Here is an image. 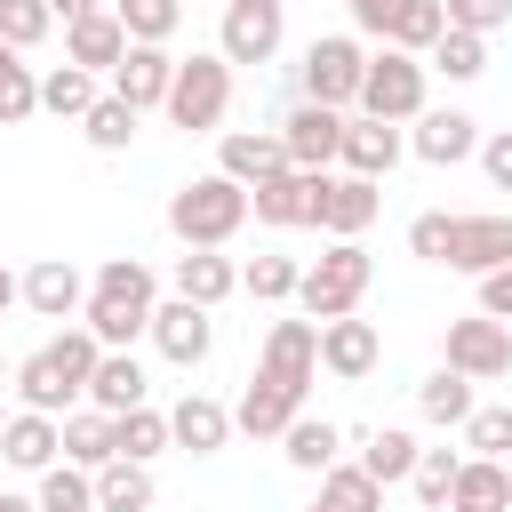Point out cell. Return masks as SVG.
Wrapping results in <instances>:
<instances>
[{"mask_svg": "<svg viewBox=\"0 0 512 512\" xmlns=\"http://www.w3.org/2000/svg\"><path fill=\"white\" fill-rule=\"evenodd\" d=\"M424 72H448V80L464 88V80H480V72H488V40H472V32H440V40H432V56H424Z\"/></svg>", "mask_w": 512, "mask_h": 512, "instance_id": "60d3db41", "label": "cell"}, {"mask_svg": "<svg viewBox=\"0 0 512 512\" xmlns=\"http://www.w3.org/2000/svg\"><path fill=\"white\" fill-rule=\"evenodd\" d=\"M480 312H488V320H504V328H512V264H504V272H488V280H480Z\"/></svg>", "mask_w": 512, "mask_h": 512, "instance_id": "681fc988", "label": "cell"}, {"mask_svg": "<svg viewBox=\"0 0 512 512\" xmlns=\"http://www.w3.org/2000/svg\"><path fill=\"white\" fill-rule=\"evenodd\" d=\"M408 256L488 280V272H504V264H512V216H496V208H472V216L424 208V216L408 224Z\"/></svg>", "mask_w": 512, "mask_h": 512, "instance_id": "7a4b0ae2", "label": "cell"}, {"mask_svg": "<svg viewBox=\"0 0 512 512\" xmlns=\"http://www.w3.org/2000/svg\"><path fill=\"white\" fill-rule=\"evenodd\" d=\"M8 304H16V272L0 264V312H8Z\"/></svg>", "mask_w": 512, "mask_h": 512, "instance_id": "816d5d0a", "label": "cell"}, {"mask_svg": "<svg viewBox=\"0 0 512 512\" xmlns=\"http://www.w3.org/2000/svg\"><path fill=\"white\" fill-rule=\"evenodd\" d=\"M360 472H368L376 488H400V480L416 472V432H400V424L360 432Z\"/></svg>", "mask_w": 512, "mask_h": 512, "instance_id": "f546056e", "label": "cell"}, {"mask_svg": "<svg viewBox=\"0 0 512 512\" xmlns=\"http://www.w3.org/2000/svg\"><path fill=\"white\" fill-rule=\"evenodd\" d=\"M32 512H96V472H80V464H48L40 472V488H32Z\"/></svg>", "mask_w": 512, "mask_h": 512, "instance_id": "d590c367", "label": "cell"}, {"mask_svg": "<svg viewBox=\"0 0 512 512\" xmlns=\"http://www.w3.org/2000/svg\"><path fill=\"white\" fill-rule=\"evenodd\" d=\"M472 160H480V176H488L496 192H512V128H496V136H480V152H472Z\"/></svg>", "mask_w": 512, "mask_h": 512, "instance_id": "7dc6e473", "label": "cell"}, {"mask_svg": "<svg viewBox=\"0 0 512 512\" xmlns=\"http://www.w3.org/2000/svg\"><path fill=\"white\" fill-rule=\"evenodd\" d=\"M440 368H456L464 384H496V376H512V328L488 320V312L448 320V336H440Z\"/></svg>", "mask_w": 512, "mask_h": 512, "instance_id": "30bf717a", "label": "cell"}, {"mask_svg": "<svg viewBox=\"0 0 512 512\" xmlns=\"http://www.w3.org/2000/svg\"><path fill=\"white\" fill-rule=\"evenodd\" d=\"M16 304H32L40 320H80V304H88V280H80V264H64V256H40V264L16 280Z\"/></svg>", "mask_w": 512, "mask_h": 512, "instance_id": "d6986e66", "label": "cell"}, {"mask_svg": "<svg viewBox=\"0 0 512 512\" xmlns=\"http://www.w3.org/2000/svg\"><path fill=\"white\" fill-rule=\"evenodd\" d=\"M368 280H376V256H368L360 240H328V256H312V264L296 272V304H304V320L320 328V320L360 312Z\"/></svg>", "mask_w": 512, "mask_h": 512, "instance_id": "8992f818", "label": "cell"}, {"mask_svg": "<svg viewBox=\"0 0 512 512\" xmlns=\"http://www.w3.org/2000/svg\"><path fill=\"white\" fill-rule=\"evenodd\" d=\"M440 16H448V32L488 40V32H504V24H512V0H440Z\"/></svg>", "mask_w": 512, "mask_h": 512, "instance_id": "bcb514c9", "label": "cell"}, {"mask_svg": "<svg viewBox=\"0 0 512 512\" xmlns=\"http://www.w3.org/2000/svg\"><path fill=\"white\" fill-rule=\"evenodd\" d=\"M448 512H512V464L464 456L456 464V488H448Z\"/></svg>", "mask_w": 512, "mask_h": 512, "instance_id": "83f0119b", "label": "cell"}, {"mask_svg": "<svg viewBox=\"0 0 512 512\" xmlns=\"http://www.w3.org/2000/svg\"><path fill=\"white\" fill-rule=\"evenodd\" d=\"M56 32V16H48V0H0V48H40Z\"/></svg>", "mask_w": 512, "mask_h": 512, "instance_id": "7bdbcfd3", "label": "cell"}, {"mask_svg": "<svg viewBox=\"0 0 512 512\" xmlns=\"http://www.w3.org/2000/svg\"><path fill=\"white\" fill-rule=\"evenodd\" d=\"M176 296L200 304V312H216L224 296H240V264H232L224 248H184V256H176Z\"/></svg>", "mask_w": 512, "mask_h": 512, "instance_id": "d4e9b609", "label": "cell"}, {"mask_svg": "<svg viewBox=\"0 0 512 512\" xmlns=\"http://www.w3.org/2000/svg\"><path fill=\"white\" fill-rule=\"evenodd\" d=\"M144 392L152 384H144V360L136 352H104L96 376H88V408L96 416H128V408H144Z\"/></svg>", "mask_w": 512, "mask_h": 512, "instance_id": "484cf974", "label": "cell"}, {"mask_svg": "<svg viewBox=\"0 0 512 512\" xmlns=\"http://www.w3.org/2000/svg\"><path fill=\"white\" fill-rule=\"evenodd\" d=\"M120 56H128V32H120V16H112V8H96V16H72V24H64V64H80V72H96V80H104Z\"/></svg>", "mask_w": 512, "mask_h": 512, "instance_id": "603a6c76", "label": "cell"}, {"mask_svg": "<svg viewBox=\"0 0 512 512\" xmlns=\"http://www.w3.org/2000/svg\"><path fill=\"white\" fill-rule=\"evenodd\" d=\"M32 112H40V72L16 48H0V128H24Z\"/></svg>", "mask_w": 512, "mask_h": 512, "instance_id": "f35d334b", "label": "cell"}, {"mask_svg": "<svg viewBox=\"0 0 512 512\" xmlns=\"http://www.w3.org/2000/svg\"><path fill=\"white\" fill-rule=\"evenodd\" d=\"M432 104V72H424V56H400V48H376L368 64H360V120H384V128H408L416 112Z\"/></svg>", "mask_w": 512, "mask_h": 512, "instance_id": "52a82bcc", "label": "cell"}, {"mask_svg": "<svg viewBox=\"0 0 512 512\" xmlns=\"http://www.w3.org/2000/svg\"><path fill=\"white\" fill-rule=\"evenodd\" d=\"M96 8H112V0H48V16H56V24H72V16H96Z\"/></svg>", "mask_w": 512, "mask_h": 512, "instance_id": "f907efd6", "label": "cell"}, {"mask_svg": "<svg viewBox=\"0 0 512 512\" xmlns=\"http://www.w3.org/2000/svg\"><path fill=\"white\" fill-rule=\"evenodd\" d=\"M304 512H384V488H376L360 464H328V472H320V496H312Z\"/></svg>", "mask_w": 512, "mask_h": 512, "instance_id": "d6a6232c", "label": "cell"}, {"mask_svg": "<svg viewBox=\"0 0 512 512\" xmlns=\"http://www.w3.org/2000/svg\"><path fill=\"white\" fill-rule=\"evenodd\" d=\"M320 376V328L312 320H272L264 328V352H256V376L232 408V432L248 440H280L296 416H304V392Z\"/></svg>", "mask_w": 512, "mask_h": 512, "instance_id": "6da1fadb", "label": "cell"}, {"mask_svg": "<svg viewBox=\"0 0 512 512\" xmlns=\"http://www.w3.org/2000/svg\"><path fill=\"white\" fill-rule=\"evenodd\" d=\"M280 152H288V168H304V176H328L336 168V144H344V112H328V104H288L280 112Z\"/></svg>", "mask_w": 512, "mask_h": 512, "instance_id": "4fadbf2b", "label": "cell"}, {"mask_svg": "<svg viewBox=\"0 0 512 512\" xmlns=\"http://www.w3.org/2000/svg\"><path fill=\"white\" fill-rule=\"evenodd\" d=\"M456 432H464V448H472V456H496V464H512V408H472Z\"/></svg>", "mask_w": 512, "mask_h": 512, "instance_id": "ee69618b", "label": "cell"}, {"mask_svg": "<svg viewBox=\"0 0 512 512\" xmlns=\"http://www.w3.org/2000/svg\"><path fill=\"white\" fill-rule=\"evenodd\" d=\"M240 224H248V192H240L232 176H216V168L168 192V232H176L184 248H232Z\"/></svg>", "mask_w": 512, "mask_h": 512, "instance_id": "5b68a950", "label": "cell"}, {"mask_svg": "<svg viewBox=\"0 0 512 512\" xmlns=\"http://www.w3.org/2000/svg\"><path fill=\"white\" fill-rule=\"evenodd\" d=\"M344 440H352V432H344L336 416H312V408H304V416L280 432V456H288L296 472H328V464H344Z\"/></svg>", "mask_w": 512, "mask_h": 512, "instance_id": "4316f807", "label": "cell"}, {"mask_svg": "<svg viewBox=\"0 0 512 512\" xmlns=\"http://www.w3.org/2000/svg\"><path fill=\"white\" fill-rule=\"evenodd\" d=\"M0 512H32V496H8V488H0Z\"/></svg>", "mask_w": 512, "mask_h": 512, "instance_id": "f5cc1de1", "label": "cell"}, {"mask_svg": "<svg viewBox=\"0 0 512 512\" xmlns=\"http://www.w3.org/2000/svg\"><path fill=\"white\" fill-rule=\"evenodd\" d=\"M96 96H104V88H96V72H80V64L40 72V112H48V120H88Z\"/></svg>", "mask_w": 512, "mask_h": 512, "instance_id": "836d02e7", "label": "cell"}, {"mask_svg": "<svg viewBox=\"0 0 512 512\" xmlns=\"http://www.w3.org/2000/svg\"><path fill=\"white\" fill-rule=\"evenodd\" d=\"M0 424H8V408H0Z\"/></svg>", "mask_w": 512, "mask_h": 512, "instance_id": "db71d44e", "label": "cell"}, {"mask_svg": "<svg viewBox=\"0 0 512 512\" xmlns=\"http://www.w3.org/2000/svg\"><path fill=\"white\" fill-rule=\"evenodd\" d=\"M288 40V0H224V32H216V56L240 72V64H272Z\"/></svg>", "mask_w": 512, "mask_h": 512, "instance_id": "8fae6325", "label": "cell"}, {"mask_svg": "<svg viewBox=\"0 0 512 512\" xmlns=\"http://www.w3.org/2000/svg\"><path fill=\"white\" fill-rule=\"evenodd\" d=\"M472 408H480V400H472V384H464L456 368H432V376L416 384V416H424V424H448V432H456Z\"/></svg>", "mask_w": 512, "mask_h": 512, "instance_id": "e575fe53", "label": "cell"}, {"mask_svg": "<svg viewBox=\"0 0 512 512\" xmlns=\"http://www.w3.org/2000/svg\"><path fill=\"white\" fill-rule=\"evenodd\" d=\"M96 360H104V344H96L88 328H72V320H64L40 352H24V360H16V400H24L32 416H72V408L88 400Z\"/></svg>", "mask_w": 512, "mask_h": 512, "instance_id": "277c9868", "label": "cell"}, {"mask_svg": "<svg viewBox=\"0 0 512 512\" xmlns=\"http://www.w3.org/2000/svg\"><path fill=\"white\" fill-rule=\"evenodd\" d=\"M384 216V184H368V176H312V224L328 232V240H360L368 224Z\"/></svg>", "mask_w": 512, "mask_h": 512, "instance_id": "7c38bea8", "label": "cell"}, {"mask_svg": "<svg viewBox=\"0 0 512 512\" xmlns=\"http://www.w3.org/2000/svg\"><path fill=\"white\" fill-rule=\"evenodd\" d=\"M64 456V440H56V416H32V408H8V424H0V464L8 472H48Z\"/></svg>", "mask_w": 512, "mask_h": 512, "instance_id": "7402d4cb", "label": "cell"}, {"mask_svg": "<svg viewBox=\"0 0 512 512\" xmlns=\"http://www.w3.org/2000/svg\"><path fill=\"white\" fill-rule=\"evenodd\" d=\"M360 64H368L360 40L320 32V40L304 48V64H296V96H304V104H328V112H352V104H360Z\"/></svg>", "mask_w": 512, "mask_h": 512, "instance_id": "9c48e42d", "label": "cell"}, {"mask_svg": "<svg viewBox=\"0 0 512 512\" xmlns=\"http://www.w3.org/2000/svg\"><path fill=\"white\" fill-rule=\"evenodd\" d=\"M160 448H168V408L144 400V408H128V416H112V456H120V464H152Z\"/></svg>", "mask_w": 512, "mask_h": 512, "instance_id": "1f68e13d", "label": "cell"}, {"mask_svg": "<svg viewBox=\"0 0 512 512\" xmlns=\"http://www.w3.org/2000/svg\"><path fill=\"white\" fill-rule=\"evenodd\" d=\"M152 352L168 360V368H200L208 352H216V312H200V304H184V296H168V304H152Z\"/></svg>", "mask_w": 512, "mask_h": 512, "instance_id": "5bb4252c", "label": "cell"}, {"mask_svg": "<svg viewBox=\"0 0 512 512\" xmlns=\"http://www.w3.org/2000/svg\"><path fill=\"white\" fill-rule=\"evenodd\" d=\"M152 304H160V280H152V264H136V256H104V264L88 272L80 328H88L104 352H136V336L152 328Z\"/></svg>", "mask_w": 512, "mask_h": 512, "instance_id": "3957f363", "label": "cell"}, {"mask_svg": "<svg viewBox=\"0 0 512 512\" xmlns=\"http://www.w3.org/2000/svg\"><path fill=\"white\" fill-rule=\"evenodd\" d=\"M296 272H304L296 256H248V264H240V288H248L256 304H296Z\"/></svg>", "mask_w": 512, "mask_h": 512, "instance_id": "b9f144b4", "label": "cell"}, {"mask_svg": "<svg viewBox=\"0 0 512 512\" xmlns=\"http://www.w3.org/2000/svg\"><path fill=\"white\" fill-rule=\"evenodd\" d=\"M280 168H288V152H280L272 128H232V136H216V176H232L240 192H256V184L280 176Z\"/></svg>", "mask_w": 512, "mask_h": 512, "instance_id": "ffe728a7", "label": "cell"}, {"mask_svg": "<svg viewBox=\"0 0 512 512\" xmlns=\"http://www.w3.org/2000/svg\"><path fill=\"white\" fill-rule=\"evenodd\" d=\"M400 152H408V128H384V120H360V112H344V144H336V168H344V176H368V184H384V176L400 168Z\"/></svg>", "mask_w": 512, "mask_h": 512, "instance_id": "e0dca14e", "label": "cell"}, {"mask_svg": "<svg viewBox=\"0 0 512 512\" xmlns=\"http://www.w3.org/2000/svg\"><path fill=\"white\" fill-rule=\"evenodd\" d=\"M224 440H232V408H224V400L184 392V400L168 408V448H184V456H216Z\"/></svg>", "mask_w": 512, "mask_h": 512, "instance_id": "44dd1931", "label": "cell"}, {"mask_svg": "<svg viewBox=\"0 0 512 512\" xmlns=\"http://www.w3.org/2000/svg\"><path fill=\"white\" fill-rule=\"evenodd\" d=\"M104 80H112L104 96H120L128 112H160V104H168V80H176V56H168V48H136V40H128V56H120Z\"/></svg>", "mask_w": 512, "mask_h": 512, "instance_id": "ac0fdd59", "label": "cell"}, {"mask_svg": "<svg viewBox=\"0 0 512 512\" xmlns=\"http://www.w3.org/2000/svg\"><path fill=\"white\" fill-rule=\"evenodd\" d=\"M408 152H416L424 168H464V160L480 152V120L456 112V104H424L416 128H408Z\"/></svg>", "mask_w": 512, "mask_h": 512, "instance_id": "9a60e30c", "label": "cell"}, {"mask_svg": "<svg viewBox=\"0 0 512 512\" xmlns=\"http://www.w3.org/2000/svg\"><path fill=\"white\" fill-rule=\"evenodd\" d=\"M56 440H64V464H80V472H104L112 464V416H96L88 400L72 416H56Z\"/></svg>", "mask_w": 512, "mask_h": 512, "instance_id": "f1b7e54d", "label": "cell"}, {"mask_svg": "<svg viewBox=\"0 0 512 512\" xmlns=\"http://www.w3.org/2000/svg\"><path fill=\"white\" fill-rule=\"evenodd\" d=\"M184 136H208V128H224V112H232V64L208 48V56H176V80H168V104H160Z\"/></svg>", "mask_w": 512, "mask_h": 512, "instance_id": "ba28073f", "label": "cell"}, {"mask_svg": "<svg viewBox=\"0 0 512 512\" xmlns=\"http://www.w3.org/2000/svg\"><path fill=\"white\" fill-rule=\"evenodd\" d=\"M448 32V16H440V0H400V16H392V32H384V48H400V56H432V40Z\"/></svg>", "mask_w": 512, "mask_h": 512, "instance_id": "74e56055", "label": "cell"}, {"mask_svg": "<svg viewBox=\"0 0 512 512\" xmlns=\"http://www.w3.org/2000/svg\"><path fill=\"white\" fill-rule=\"evenodd\" d=\"M344 8H352V24H360L368 40H384V32H392V16H400V0H344Z\"/></svg>", "mask_w": 512, "mask_h": 512, "instance_id": "c3c4849f", "label": "cell"}, {"mask_svg": "<svg viewBox=\"0 0 512 512\" xmlns=\"http://www.w3.org/2000/svg\"><path fill=\"white\" fill-rule=\"evenodd\" d=\"M112 16H120V32L136 48H168L176 24H184V0H112Z\"/></svg>", "mask_w": 512, "mask_h": 512, "instance_id": "8d00e7d4", "label": "cell"}, {"mask_svg": "<svg viewBox=\"0 0 512 512\" xmlns=\"http://www.w3.org/2000/svg\"><path fill=\"white\" fill-rule=\"evenodd\" d=\"M376 360H384V336H376V320H360V312H344V320H320V368H328L336 384H368V376H376Z\"/></svg>", "mask_w": 512, "mask_h": 512, "instance_id": "2e32d148", "label": "cell"}, {"mask_svg": "<svg viewBox=\"0 0 512 512\" xmlns=\"http://www.w3.org/2000/svg\"><path fill=\"white\" fill-rule=\"evenodd\" d=\"M136 120H144V112H128L120 96H96L88 120H80V136H88V152H128V144H136Z\"/></svg>", "mask_w": 512, "mask_h": 512, "instance_id": "ab89813d", "label": "cell"}, {"mask_svg": "<svg viewBox=\"0 0 512 512\" xmlns=\"http://www.w3.org/2000/svg\"><path fill=\"white\" fill-rule=\"evenodd\" d=\"M456 464L464 456H448V448H416V472H408V488L432 504V512H448V488H456Z\"/></svg>", "mask_w": 512, "mask_h": 512, "instance_id": "f6af8a7d", "label": "cell"}, {"mask_svg": "<svg viewBox=\"0 0 512 512\" xmlns=\"http://www.w3.org/2000/svg\"><path fill=\"white\" fill-rule=\"evenodd\" d=\"M248 216H256L264 232H296V224H312V176H304V168L264 176V184L248 192Z\"/></svg>", "mask_w": 512, "mask_h": 512, "instance_id": "cb8c5ba5", "label": "cell"}, {"mask_svg": "<svg viewBox=\"0 0 512 512\" xmlns=\"http://www.w3.org/2000/svg\"><path fill=\"white\" fill-rule=\"evenodd\" d=\"M160 504V480H152V464H104L96 472V512H152Z\"/></svg>", "mask_w": 512, "mask_h": 512, "instance_id": "4dcf8cb0", "label": "cell"}]
</instances>
